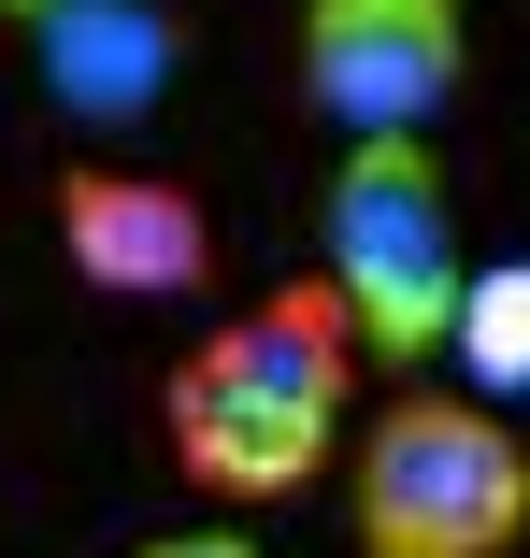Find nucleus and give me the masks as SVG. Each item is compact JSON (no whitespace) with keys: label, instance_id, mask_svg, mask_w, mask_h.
<instances>
[{"label":"nucleus","instance_id":"7ed1b4c3","mask_svg":"<svg viewBox=\"0 0 530 558\" xmlns=\"http://www.w3.org/2000/svg\"><path fill=\"white\" fill-rule=\"evenodd\" d=\"M359 558H502L530 530V444L487 401L401 387L359 429Z\"/></svg>","mask_w":530,"mask_h":558},{"label":"nucleus","instance_id":"39448f33","mask_svg":"<svg viewBox=\"0 0 530 558\" xmlns=\"http://www.w3.org/2000/svg\"><path fill=\"white\" fill-rule=\"evenodd\" d=\"M58 258L100 301H186L216 272V215H201L172 172H116V158H72L58 172Z\"/></svg>","mask_w":530,"mask_h":558},{"label":"nucleus","instance_id":"0eeeda50","mask_svg":"<svg viewBox=\"0 0 530 558\" xmlns=\"http://www.w3.org/2000/svg\"><path fill=\"white\" fill-rule=\"evenodd\" d=\"M445 359H459L487 401H516V387H530V258L459 272V329H445Z\"/></svg>","mask_w":530,"mask_h":558},{"label":"nucleus","instance_id":"423d86ee","mask_svg":"<svg viewBox=\"0 0 530 558\" xmlns=\"http://www.w3.org/2000/svg\"><path fill=\"white\" fill-rule=\"evenodd\" d=\"M15 15H29V72H44L58 116L144 130L172 100V15L158 0H15Z\"/></svg>","mask_w":530,"mask_h":558},{"label":"nucleus","instance_id":"20e7f679","mask_svg":"<svg viewBox=\"0 0 530 558\" xmlns=\"http://www.w3.org/2000/svg\"><path fill=\"white\" fill-rule=\"evenodd\" d=\"M473 72L459 0H301V100L345 144H431Z\"/></svg>","mask_w":530,"mask_h":558},{"label":"nucleus","instance_id":"6e6552de","mask_svg":"<svg viewBox=\"0 0 530 558\" xmlns=\"http://www.w3.org/2000/svg\"><path fill=\"white\" fill-rule=\"evenodd\" d=\"M130 558H273V544H230V530H158V544H130Z\"/></svg>","mask_w":530,"mask_h":558},{"label":"nucleus","instance_id":"f03ea898","mask_svg":"<svg viewBox=\"0 0 530 558\" xmlns=\"http://www.w3.org/2000/svg\"><path fill=\"white\" fill-rule=\"evenodd\" d=\"M315 230H330V287L359 359L431 373L459 329V201H445V144H330V186H315Z\"/></svg>","mask_w":530,"mask_h":558},{"label":"nucleus","instance_id":"f257e3e1","mask_svg":"<svg viewBox=\"0 0 530 558\" xmlns=\"http://www.w3.org/2000/svg\"><path fill=\"white\" fill-rule=\"evenodd\" d=\"M359 387V329L330 287H273L258 315H230L216 344H186L158 415H172V473L216 501H287L330 473V429Z\"/></svg>","mask_w":530,"mask_h":558}]
</instances>
